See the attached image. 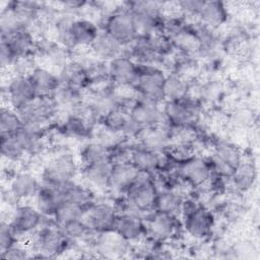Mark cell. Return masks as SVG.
<instances>
[{
	"label": "cell",
	"mask_w": 260,
	"mask_h": 260,
	"mask_svg": "<svg viewBox=\"0 0 260 260\" xmlns=\"http://www.w3.org/2000/svg\"><path fill=\"white\" fill-rule=\"evenodd\" d=\"M26 153L15 139L13 134L1 135V154L2 156L11 161L19 160Z\"/></svg>",
	"instance_id": "cell-39"
},
{
	"label": "cell",
	"mask_w": 260,
	"mask_h": 260,
	"mask_svg": "<svg viewBox=\"0 0 260 260\" xmlns=\"http://www.w3.org/2000/svg\"><path fill=\"white\" fill-rule=\"evenodd\" d=\"M41 184L37 178L27 172L17 173L10 182L8 194L14 201L35 197Z\"/></svg>",
	"instance_id": "cell-19"
},
{
	"label": "cell",
	"mask_w": 260,
	"mask_h": 260,
	"mask_svg": "<svg viewBox=\"0 0 260 260\" xmlns=\"http://www.w3.org/2000/svg\"><path fill=\"white\" fill-rule=\"evenodd\" d=\"M140 172L128 160L112 162L108 189L117 193H126Z\"/></svg>",
	"instance_id": "cell-17"
},
{
	"label": "cell",
	"mask_w": 260,
	"mask_h": 260,
	"mask_svg": "<svg viewBox=\"0 0 260 260\" xmlns=\"http://www.w3.org/2000/svg\"><path fill=\"white\" fill-rule=\"evenodd\" d=\"M201 21L210 26H218L228 18L225 6L220 1H209L204 3L199 15Z\"/></svg>",
	"instance_id": "cell-32"
},
{
	"label": "cell",
	"mask_w": 260,
	"mask_h": 260,
	"mask_svg": "<svg viewBox=\"0 0 260 260\" xmlns=\"http://www.w3.org/2000/svg\"><path fill=\"white\" fill-rule=\"evenodd\" d=\"M63 132L71 137H85L89 133V125L85 117L78 113H70L62 126Z\"/></svg>",
	"instance_id": "cell-35"
},
{
	"label": "cell",
	"mask_w": 260,
	"mask_h": 260,
	"mask_svg": "<svg viewBox=\"0 0 260 260\" xmlns=\"http://www.w3.org/2000/svg\"><path fill=\"white\" fill-rule=\"evenodd\" d=\"M68 240H80L90 232L88 225L83 218L68 221L59 226Z\"/></svg>",
	"instance_id": "cell-40"
},
{
	"label": "cell",
	"mask_w": 260,
	"mask_h": 260,
	"mask_svg": "<svg viewBox=\"0 0 260 260\" xmlns=\"http://www.w3.org/2000/svg\"><path fill=\"white\" fill-rule=\"evenodd\" d=\"M212 173L210 162L201 157H188L179 161V177L192 187L204 185L211 179Z\"/></svg>",
	"instance_id": "cell-11"
},
{
	"label": "cell",
	"mask_w": 260,
	"mask_h": 260,
	"mask_svg": "<svg viewBox=\"0 0 260 260\" xmlns=\"http://www.w3.org/2000/svg\"><path fill=\"white\" fill-rule=\"evenodd\" d=\"M6 95L10 108L15 111L30 104L38 96L28 75L14 76L7 84Z\"/></svg>",
	"instance_id": "cell-14"
},
{
	"label": "cell",
	"mask_w": 260,
	"mask_h": 260,
	"mask_svg": "<svg viewBox=\"0 0 260 260\" xmlns=\"http://www.w3.org/2000/svg\"><path fill=\"white\" fill-rule=\"evenodd\" d=\"M113 231L126 241L134 242L143 237L146 232V226L139 213L131 210L118 213Z\"/></svg>",
	"instance_id": "cell-16"
},
{
	"label": "cell",
	"mask_w": 260,
	"mask_h": 260,
	"mask_svg": "<svg viewBox=\"0 0 260 260\" xmlns=\"http://www.w3.org/2000/svg\"><path fill=\"white\" fill-rule=\"evenodd\" d=\"M23 123L18 113L11 108H2L0 112L1 135H11L18 131Z\"/></svg>",
	"instance_id": "cell-38"
},
{
	"label": "cell",
	"mask_w": 260,
	"mask_h": 260,
	"mask_svg": "<svg viewBox=\"0 0 260 260\" xmlns=\"http://www.w3.org/2000/svg\"><path fill=\"white\" fill-rule=\"evenodd\" d=\"M76 173V165L73 157L64 153L55 157L43 170L42 182L50 186L61 188L72 181Z\"/></svg>",
	"instance_id": "cell-7"
},
{
	"label": "cell",
	"mask_w": 260,
	"mask_h": 260,
	"mask_svg": "<svg viewBox=\"0 0 260 260\" xmlns=\"http://www.w3.org/2000/svg\"><path fill=\"white\" fill-rule=\"evenodd\" d=\"M84 166L112 164L111 148L101 141H92L83 146L80 152Z\"/></svg>",
	"instance_id": "cell-28"
},
{
	"label": "cell",
	"mask_w": 260,
	"mask_h": 260,
	"mask_svg": "<svg viewBox=\"0 0 260 260\" xmlns=\"http://www.w3.org/2000/svg\"><path fill=\"white\" fill-rule=\"evenodd\" d=\"M63 201H68L77 204L83 208H87L91 203H93V196L89 189L83 187L73 181L64 185L60 188Z\"/></svg>",
	"instance_id": "cell-29"
},
{
	"label": "cell",
	"mask_w": 260,
	"mask_h": 260,
	"mask_svg": "<svg viewBox=\"0 0 260 260\" xmlns=\"http://www.w3.org/2000/svg\"><path fill=\"white\" fill-rule=\"evenodd\" d=\"M13 136L25 152H32L37 150L41 143V129L28 127L25 125L16 131Z\"/></svg>",
	"instance_id": "cell-37"
},
{
	"label": "cell",
	"mask_w": 260,
	"mask_h": 260,
	"mask_svg": "<svg viewBox=\"0 0 260 260\" xmlns=\"http://www.w3.org/2000/svg\"><path fill=\"white\" fill-rule=\"evenodd\" d=\"M122 45L119 44L115 39H113L109 34L105 30L99 31L96 38L90 45L91 51L100 60H108L110 61L114 57L121 54Z\"/></svg>",
	"instance_id": "cell-27"
},
{
	"label": "cell",
	"mask_w": 260,
	"mask_h": 260,
	"mask_svg": "<svg viewBox=\"0 0 260 260\" xmlns=\"http://www.w3.org/2000/svg\"><path fill=\"white\" fill-rule=\"evenodd\" d=\"M59 78L62 84L81 90L90 84L89 75L80 61H69L61 69Z\"/></svg>",
	"instance_id": "cell-22"
},
{
	"label": "cell",
	"mask_w": 260,
	"mask_h": 260,
	"mask_svg": "<svg viewBox=\"0 0 260 260\" xmlns=\"http://www.w3.org/2000/svg\"><path fill=\"white\" fill-rule=\"evenodd\" d=\"M17 243V237L13 233L8 221H2L0 228V251L1 254L11 249Z\"/></svg>",
	"instance_id": "cell-41"
},
{
	"label": "cell",
	"mask_w": 260,
	"mask_h": 260,
	"mask_svg": "<svg viewBox=\"0 0 260 260\" xmlns=\"http://www.w3.org/2000/svg\"><path fill=\"white\" fill-rule=\"evenodd\" d=\"M233 179L234 185L238 190L246 191L250 189L256 179V168L251 161H241L234 171L231 177Z\"/></svg>",
	"instance_id": "cell-33"
},
{
	"label": "cell",
	"mask_w": 260,
	"mask_h": 260,
	"mask_svg": "<svg viewBox=\"0 0 260 260\" xmlns=\"http://www.w3.org/2000/svg\"><path fill=\"white\" fill-rule=\"evenodd\" d=\"M182 203H183V198L175 190L173 189H164L161 191L158 190L156 200H155V205H154V211L176 215V213L181 210Z\"/></svg>",
	"instance_id": "cell-30"
},
{
	"label": "cell",
	"mask_w": 260,
	"mask_h": 260,
	"mask_svg": "<svg viewBox=\"0 0 260 260\" xmlns=\"http://www.w3.org/2000/svg\"><path fill=\"white\" fill-rule=\"evenodd\" d=\"M165 79L166 75L159 69L148 65L138 66V75L133 87L141 99L158 104L164 101Z\"/></svg>",
	"instance_id": "cell-3"
},
{
	"label": "cell",
	"mask_w": 260,
	"mask_h": 260,
	"mask_svg": "<svg viewBox=\"0 0 260 260\" xmlns=\"http://www.w3.org/2000/svg\"><path fill=\"white\" fill-rule=\"evenodd\" d=\"M15 61H16V59L14 58L13 54L9 50L8 46L3 41H1V45H0V62H1L2 69L8 68L9 66L13 65Z\"/></svg>",
	"instance_id": "cell-44"
},
{
	"label": "cell",
	"mask_w": 260,
	"mask_h": 260,
	"mask_svg": "<svg viewBox=\"0 0 260 260\" xmlns=\"http://www.w3.org/2000/svg\"><path fill=\"white\" fill-rule=\"evenodd\" d=\"M137 138L140 141V146L149 149L151 151L160 153L164 151L170 143L171 135L162 125L155 127L144 128Z\"/></svg>",
	"instance_id": "cell-24"
},
{
	"label": "cell",
	"mask_w": 260,
	"mask_h": 260,
	"mask_svg": "<svg viewBox=\"0 0 260 260\" xmlns=\"http://www.w3.org/2000/svg\"><path fill=\"white\" fill-rule=\"evenodd\" d=\"M59 107L53 95L37 96L30 104L16 111L23 125L41 129V126L51 120Z\"/></svg>",
	"instance_id": "cell-5"
},
{
	"label": "cell",
	"mask_w": 260,
	"mask_h": 260,
	"mask_svg": "<svg viewBox=\"0 0 260 260\" xmlns=\"http://www.w3.org/2000/svg\"><path fill=\"white\" fill-rule=\"evenodd\" d=\"M36 207L44 216L54 215L56 209L63 201L60 188L43 184L40 186L36 196Z\"/></svg>",
	"instance_id": "cell-23"
},
{
	"label": "cell",
	"mask_w": 260,
	"mask_h": 260,
	"mask_svg": "<svg viewBox=\"0 0 260 260\" xmlns=\"http://www.w3.org/2000/svg\"><path fill=\"white\" fill-rule=\"evenodd\" d=\"M117 215L118 212L114 205L93 202L85 209L83 219L91 232L101 234L114 230Z\"/></svg>",
	"instance_id": "cell-9"
},
{
	"label": "cell",
	"mask_w": 260,
	"mask_h": 260,
	"mask_svg": "<svg viewBox=\"0 0 260 260\" xmlns=\"http://www.w3.org/2000/svg\"><path fill=\"white\" fill-rule=\"evenodd\" d=\"M69 240L55 223L41 226L35 237L34 247L42 257H54L66 250Z\"/></svg>",
	"instance_id": "cell-6"
},
{
	"label": "cell",
	"mask_w": 260,
	"mask_h": 260,
	"mask_svg": "<svg viewBox=\"0 0 260 260\" xmlns=\"http://www.w3.org/2000/svg\"><path fill=\"white\" fill-rule=\"evenodd\" d=\"M241 161L239 150L228 142H218L211 158V169L219 177H232L235 169Z\"/></svg>",
	"instance_id": "cell-12"
},
{
	"label": "cell",
	"mask_w": 260,
	"mask_h": 260,
	"mask_svg": "<svg viewBox=\"0 0 260 260\" xmlns=\"http://www.w3.org/2000/svg\"><path fill=\"white\" fill-rule=\"evenodd\" d=\"M181 210L184 226L190 235L197 238L209 235L214 222L213 215L209 210L192 200H183Z\"/></svg>",
	"instance_id": "cell-4"
},
{
	"label": "cell",
	"mask_w": 260,
	"mask_h": 260,
	"mask_svg": "<svg viewBox=\"0 0 260 260\" xmlns=\"http://www.w3.org/2000/svg\"><path fill=\"white\" fill-rule=\"evenodd\" d=\"M162 112L171 126H192L198 118L199 107L194 101L185 98L166 102Z\"/></svg>",
	"instance_id": "cell-8"
},
{
	"label": "cell",
	"mask_w": 260,
	"mask_h": 260,
	"mask_svg": "<svg viewBox=\"0 0 260 260\" xmlns=\"http://www.w3.org/2000/svg\"><path fill=\"white\" fill-rule=\"evenodd\" d=\"M84 212H85V208L68 201H62L61 204L56 209L53 215V219L55 223L58 226H60L68 221L78 219V218H83Z\"/></svg>",
	"instance_id": "cell-36"
},
{
	"label": "cell",
	"mask_w": 260,
	"mask_h": 260,
	"mask_svg": "<svg viewBox=\"0 0 260 260\" xmlns=\"http://www.w3.org/2000/svg\"><path fill=\"white\" fill-rule=\"evenodd\" d=\"M178 226L179 223L176 215L154 211L147 220L146 231H148L155 240L164 241L172 238L177 233Z\"/></svg>",
	"instance_id": "cell-20"
},
{
	"label": "cell",
	"mask_w": 260,
	"mask_h": 260,
	"mask_svg": "<svg viewBox=\"0 0 260 260\" xmlns=\"http://www.w3.org/2000/svg\"><path fill=\"white\" fill-rule=\"evenodd\" d=\"M109 80L120 86H133L138 75V65L130 56L118 55L108 61Z\"/></svg>",
	"instance_id": "cell-10"
},
{
	"label": "cell",
	"mask_w": 260,
	"mask_h": 260,
	"mask_svg": "<svg viewBox=\"0 0 260 260\" xmlns=\"http://www.w3.org/2000/svg\"><path fill=\"white\" fill-rule=\"evenodd\" d=\"M1 257L5 259H26V258H29L30 256L27 249L21 246H18L16 244L11 249L1 254Z\"/></svg>",
	"instance_id": "cell-43"
},
{
	"label": "cell",
	"mask_w": 260,
	"mask_h": 260,
	"mask_svg": "<svg viewBox=\"0 0 260 260\" xmlns=\"http://www.w3.org/2000/svg\"><path fill=\"white\" fill-rule=\"evenodd\" d=\"M112 164H100L84 166L82 176L84 180L92 187L104 189L109 186V177Z\"/></svg>",
	"instance_id": "cell-31"
},
{
	"label": "cell",
	"mask_w": 260,
	"mask_h": 260,
	"mask_svg": "<svg viewBox=\"0 0 260 260\" xmlns=\"http://www.w3.org/2000/svg\"><path fill=\"white\" fill-rule=\"evenodd\" d=\"M188 84L187 82L178 75L166 76L164 82V100L178 101L187 98Z\"/></svg>",
	"instance_id": "cell-34"
},
{
	"label": "cell",
	"mask_w": 260,
	"mask_h": 260,
	"mask_svg": "<svg viewBox=\"0 0 260 260\" xmlns=\"http://www.w3.org/2000/svg\"><path fill=\"white\" fill-rule=\"evenodd\" d=\"M1 41L8 46L16 60L28 57L36 50L35 39L29 29H19L8 35H1Z\"/></svg>",
	"instance_id": "cell-18"
},
{
	"label": "cell",
	"mask_w": 260,
	"mask_h": 260,
	"mask_svg": "<svg viewBox=\"0 0 260 260\" xmlns=\"http://www.w3.org/2000/svg\"><path fill=\"white\" fill-rule=\"evenodd\" d=\"M129 161L139 171L151 174L160 168L161 158L159 153L146 149L142 146L130 150Z\"/></svg>",
	"instance_id": "cell-26"
},
{
	"label": "cell",
	"mask_w": 260,
	"mask_h": 260,
	"mask_svg": "<svg viewBox=\"0 0 260 260\" xmlns=\"http://www.w3.org/2000/svg\"><path fill=\"white\" fill-rule=\"evenodd\" d=\"M128 243L115 231H109L100 234L96 240V250L106 257H117L128 251Z\"/></svg>",
	"instance_id": "cell-25"
},
{
	"label": "cell",
	"mask_w": 260,
	"mask_h": 260,
	"mask_svg": "<svg viewBox=\"0 0 260 260\" xmlns=\"http://www.w3.org/2000/svg\"><path fill=\"white\" fill-rule=\"evenodd\" d=\"M205 1L200 0H185L178 2V7L185 13L199 15Z\"/></svg>",
	"instance_id": "cell-42"
},
{
	"label": "cell",
	"mask_w": 260,
	"mask_h": 260,
	"mask_svg": "<svg viewBox=\"0 0 260 260\" xmlns=\"http://www.w3.org/2000/svg\"><path fill=\"white\" fill-rule=\"evenodd\" d=\"M44 215L37 207L29 205L18 206L13 212L9 224L16 237L24 236L41 226Z\"/></svg>",
	"instance_id": "cell-15"
},
{
	"label": "cell",
	"mask_w": 260,
	"mask_h": 260,
	"mask_svg": "<svg viewBox=\"0 0 260 260\" xmlns=\"http://www.w3.org/2000/svg\"><path fill=\"white\" fill-rule=\"evenodd\" d=\"M103 30L122 46L130 45L138 37L134 16L127 6L116 8L111 12L105 20Z\"/></svg>",
	"instance_id": "cell-2"
},
{
	"label": "cell",
	"mask_w": 260,
	"mask_h": 260,
	"mask_svg": "<svg viewBox=\"0 0 260 260\" xmlns=\"http://www.w3.org/2000/svg\"><path fill=\"white\" fill-rule=\"evenodd\" d=\"M28 78L38 96L53 95L61 84L59 75L46 67H35L28 74Z\"/></svg>",
	"instance_id": "cell-21"
},
{
	"label": "cell",
	"mask_w": 260,
	"mask_h": 260,
	"mask_svg": "<svg viewBox=\"0 0 260 260\" xmlns=\"http://www.w3.org/2000/svg\"><path fill=\"white\" fill-rule=\"evenodd\" d=\"M129 115L143 129L160 126L162 125V121L166 120L164 112L157 103L141 98L136 100L129 108Z\"/></svg>",
	"instance_id": "cell-13"
},
{
	"label": "cell",
	"mask_w": 260,
	"mask_h": 260,
	"mask_svg": "<svg viewBox=\"0 0 260 260\" xmlns=\"http://www.w3.org/2000/svg\"><path fill=\"white\" fill-rule=\"evenodd\" d=\"M157 193L158 189L151 174L140 172L125 194L130 210L142 213L154 211Z\"/></svg>",
	"instance_id": "cell-1"
}]
</instances>
